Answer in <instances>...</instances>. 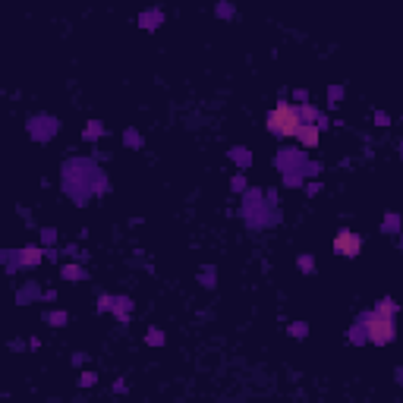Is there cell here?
Here are the masks:
<instances>
[{
  "label": "cell",
  "instance_id": "obj_20",
  "mask_svg": "<svg viewBox=\"0 0 403 403\" xmlns=\"http://www.w3.org/2000/svg\"><path fill=\"white\" fill-rule=\"evenodd\" d=\"M215 13H218L221 19H230V16H233V4H227V0H221V4H218V10H215Z\"/></svg>",
  "mask_w": 403,
  "mask_h": 403
},
{
  "label": "cell",
  "instance_id": "obj_11",
  "mask_svg": "<svg viewBox=\"0 0 403 403\" xmlns=\"http://www.w3.org/2000/svg\"><path fill=\"white\" fill-rule=\"evenodd\" d=\"M44 322L54 325V328H63V325L69 322V315H66V312H44Z\"/></svg>",
  "mask_w": 403,
  "mask_h": 403
},
{
  "label": "cell",
  "instance_id": "obj_16",
  "mask_svg": "<svg viewBox=\"0 0 403 403\" xmlns=\"http://www.w3.org/2000/svg\"><path fill=\"white\" fill-rule=\"evenodd\" d=\"M328 104H331V108H337V104H340V98H343V85H331L328 88Z\"/></svg>",
  "mask_w": 403,
  "mask_h": 403
},
{
  "label": "cell",
  "instance_id": "obj_22",
  "mask_svg": "<svg viewBox=\"0 0 403 403\" xmlns=\"http://www.w3.org/2000/svg\"><path fill=\"white\" fill-rule=\"evenodd\" d=\"M41 243H44V246H54V243H57V233H54L51 227H44V230H41Z\"/></svg>",
  "mask_w": 403,
  "mask_h": 403
},
{
  "label": "cell",
  "instance_id": "obj_2",
  "mask_svg": "<svg viewBox=\"0 0 403 403\" xmlns=\"http://www.w3.org/2000/svg\"><path fill=\"white\" fill-rule=\"evenodd\" d=\"M265 126H268V133H271V136H280V139L296 136V129L303 126L299 104H277V108H271Z\"/></svg>",
  "mask_w": 403,
  "mask_h": 403
},
{
  "label": "cell",
  "instance_id": "obj_19",
  "mask_svg": "<svg viewBox=\"0 0 403 403\" xmlns=\"http://www.w3.org/2000/svg\"><path fill=\"white\" fill-rule=\"evenodd\" d=\"M111 306H114V296L111 293H101L98 296V312H111Z\"/></svg>",
  "mask_w": 403,
  "mask_h": 403
},
{
  "label": "cell",
  "instance_id": "obj_12",
  "mask_svg": "<svg viewBox=\"0 0 403 403\" xmlns=\"http://www.w3.org/2000/svg\"><path fill=\"white\" fill-rule=\"evenodd\" d=\"M230 158H233L236 164H240V167H246V164L252 161V158H249V151H246V148H240V145H236V148H230Z\"/></svg>",
  "mask_w": 403,
  "mask_h": 403
},
{
  "label": "cell",
  "instance_id": "obj_10",
  "mask_svg": "<svg viewBox=\"0 0 403 403\" xmlns=\"http://www.w3.org/2000/svg\"><path fill=\"white\" fill-rule=\"evenodd\" d=\"M347 340H350V343H369V337H365V325H362V318H356V325L350 328Z\"/></svg>",
  "mask_w": 403,
  "mask_h": 403
},
{
  "label": "cell",
  "instance_id": "obj_1",
  "mask_svg": "<svg viewBox=\"0 0 403 403\" xmlns=\"http://www.w3.org/2000/svg\"><path fill=\"white\" fill-rule=\"evenodd\" d=\"M400 312V303H394L390 296L378 299L369 312H362V325H365V337L375 347H387L390 340L397 337V325H394V315Z\"/></svg>",
  "mask_w": 403,
  "mask_h": 403
},
{
  "label": "cell",
  "instance_id": "obj_18",
  "mask_svg": "<svg viewBox=\"0 0 403 403\" xmlns=\"http://www.w3.org/2000/svg\"><path fill=\"white\" fill-rule=\"evenodd\" d=\"M145 343H155V347H161V343H164V331H158V328H151L148 334H145Z\"/></svg>",
  "mask_w": 403,
  "mask_h": 403
},
{
  "label": "cell",
  "instance_id": "obj_15",
  "mask_svg": "<svg viewBox=\"0 0 403 403\" xmlns=\"http://www.w3.org/2000/svg\"><path fill=\"white\" fill-rule=\"evenodd\" d=\"M296 268L306 271V274H312V271H315V258L312 255H299V258H296Z\"/></svg>",
  "mask_w": 403,
  "mask_h": 403
},
{
  "label": "cell",
  "instance_id": "obj_7",
  "mask_svg": "<svg viewBox=\"0 0 403 403\" xmlns=\"http://www.w3.org/2000/svg\"><path fill=\"white\" fill-rule=\"evenodd\" d=\"M111 312L117 315V322H129V315H133V299H129V296H114Z\"/></svg>",
  "mask_w": 403,
  "mask_h": 403
},
{
  "label": "cell",
  "instance_id": "obj_6",
  "mask_svg": "<svg viewBox=\"0 0 403 403\" xmlns=\"http://www.w3.org/2000/svg\"><path fill=\"white\" fill-rule=\"evenodd\" d=\"M161 22H164V10H161V7H155V10H142V16H139V26L145 29V32H155Z\"/></svg>",
  "mask_w": 403,
  "mask_h": 403
},
{
  "label": "cell",
  "instance_id": "obj_5",
  "mask_svg": "<svg viewBox=\"0 0 403 403\" xmlns=\"http://www.w3.org/2000/svg\"><path fill=\"white\" fill-rule=\"evenodd\" d=\"M44 249H38V246H29V249H19L16 252V262H19V268H35V265H41L44 262Z\"/></svg>",
  "mask_w": 403,
  "mask_h": 403
},
{
  "label": "cell",
  "instance_id": "obj_3",
  "mask_svg": "<svg viewBox=\"0 0 403 403\" xmlns=\"http://www.w3.org/2000/svg\"><path fill=\"white\" fill-rule=\"evenodd\" d=\"M331 246H334V252L343 255V258H356L362 252V236L356 230H350V227H343L334 233V240H331Z\"/></svg>",
  "mask_w": 403,
  "mask_h": 403
},
{
  "label": "cell",
  "instance_id": "obj_8",
  "mask_svg": "<svg viewBox=\"0 0 403 403\" xmlns=\"http://www.w3.org/2000/svg\"><path fill=\"white\" fill-rule=\"evenodd\" d=\"M60 277H63V280H85V268H82V265H73V262H66V265L60 268Z\"/></svg>",
  "mask_w": 403,
  "mask_h": 403
},
{
  "label": "cell",
  "instance_id": "obj_21",
  "mask_svg": "<svg viewBox=\"0 0 403 403\" xmlns=\"http://www.w3.org/2000/svg\"><path fill=\"white\" fill-rule=\"evenodd\" d=\"M94 381H98V375H94V372H82L79 375V387H91Z\"/></svg>",
  "mask_w": 403,
  "mask_h": 403
},
{
  "label": "cell",
  "instance_id": "obj_28",
  "mask_svg": "<svg viewBox=\"0 0 403 403\" xmlns=\"http://www.w3.org/2000/svg\"><path fill=\"white\" fill-rule=\"evenodd\" d=\"M397 381H400V384H403V369H397Z\"/></svg>",
  "mask_w": 403,
  "mask_h": 403
},
{
  "label": "cell",
  "instance_id": "obj_23",
  "mask_svg": "<svg viewBox=\"0 0 403 403\" xmlns=\"http://www.w3.org/2000/svg\"><path fill=\"white\" fill-rule=\"evenodd\" d=\"M293 101L296 104H309V91H306V88H293Z\"/></svg>",
  "mask_w": 403,
  "mask_h": 403
},
{
  "label": "cell",
  "instance_id": "obj_17",
  "mask_svg": "<svg viewBox=\"0 0 403 403\" xmlns=\"http://www.w3.org/2000/svg\"><path fill=\"white\" fill-rule=\"evenodd\" d=\"M306 334H309V325L306 322H293L290 325V337H306Z\"/></svg>",
  "mask_w": 403,
  "mask_h": 403
},
{
  "label": "cell",
  "instance_id": "obj_24",
  "mask_svg": "<svg viewBox=\"0 0 403 403\" xmlns=\"http://www.w3.org/2000/svg\"><path fill=\"white\" fill-rule=\"evenodd\" d=\"M387 123H390V117L384 111H375V126H387Z\"/></svg>",
  "mask_w": 403,
  "mask_h": 403
},
{
  "label": "cell",
  "instance_id": "obj_4",
  "mask_svg": "<svg viewBox=\"0 0 403 403\" xmlns=\"http://www.w3.org/2000/svg\"><path fill=\"white\" fill-rule=\"evenodd\" d=\"M296 139L303 142V148H318V139H322V126L318 123H303L296 129Z\"/></svg>",
  "mask_w": 403,
  "mask_h": 403
},
{
  "label": "cell",
  "instance_id": "obj_25",
  "mask_svg": "<svg viewBox=\"0 0 403 403\" xmlns=\"http://www.w3.org/2000/svg\"><path fill=\"white\" fill-rule=\"evenodd\" d=\"M233 189L236 192H246V176H233Z\"/></svg>",
  "mask_w": 403,
  "mask_h": 403
},
{
  "label": "cell",
  "instance_id": "obj_30",
  "mask_svg": "<svg viewBox=\"0 0 403 403\" xmlns=\"http://www.w3.org/2000/svg\"><path fill=\"white\" fill-rule=\"evenodd\" d=\"M400 155H403V145H400Z\"/></svg>",
  "mask_w": 403,
  "mask_h": 403
},
{
  "label": "cell",
  "instance_id": "obj_26",
  "mask_svg": "<svg viewBox=\"0 0 403 403\" xmlns=\"http://www.w3.org/2000/svg\"><path fill=\"white\" fill-rule=\"evenodd\" d=\"M205 287H215V268H205Z\"/></svg>",
  "mask_w": 403,
  "mask_h": 403
},
{
  "label": "cell",
  "instance_id": "obj_29",
  "mask_svg": "<svg viewBox=\"0 0 403 403\" xmlns=\"http://www.w3.org/2000/svg\"><path fill=\"white\" fill-rule=\"evenodd\" d=\"M400 249H403V230H400Z\"/></svg>",
  "mask_w": 403,
  "mask_h": 403
},
{
  "label": "cell",
  "instance_id": "obj_14",
  "mask_svg": "<svg viewBox=\"0 0 403 403\" xmlns=\"http://www.w3.org/2000/svg\"><path fill=\"white\" fill-rule=\"evenodd\" d=\"M98 136H104V126H101L98 120H91V123L85 126V139H88V142H94Z\"/></svg>",
  "mask_w": 403,
  "mask_h": 403
},
{
  "label": "cell",
  "instance_id": "obj_27",
  "mask_svg": "<svg viewBox=\"0 0 403 403\" xmlns=\"http://www.w3.org/2000/svg\"><path fill=\"white\" fill-rule=\"evenodd\" d=\"M306 192H309V195H318V192H322V183H309V186H306Z\"/></svg>",
  "mask_w": 403,
  "mask_h": 403
},
{
  "label": "cell",
  "instance_id": "obj_9",
  "mask_svg": "<svg viewBox=\"0 0 403 403\" xmlns=\"http://www.w3.org/2000/svg\"><path fill=\"white\" fill-rule=\"evenodd\" d=\"M384 233H400L403 230V218L397 215V211H387L384 215V227H381Z\"/></svg>",
  "mask_w": 403,
  "mask_h": 403
},
{
  "label": "cell",
  "instance_id": "obj_13",
  "mask_svg": "<svg viewBox=\"0 0 403 403\" xmlns=\"http://www.w3.org/2000/svg\"><path fill=\"white\" fill-rule=\"evenodd\" d=\"M123 142L129 148H142V133H136V129H126L123 133Z\"/></svg>",
  "mask_w": 403,
  "mask_h": 403
}]
</instances>
